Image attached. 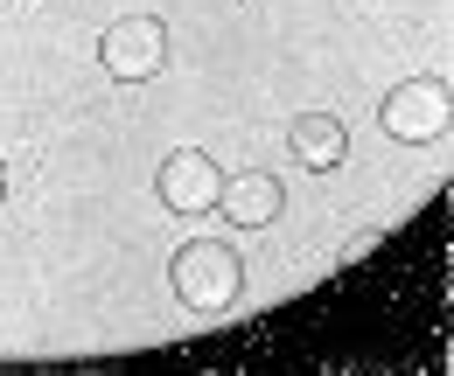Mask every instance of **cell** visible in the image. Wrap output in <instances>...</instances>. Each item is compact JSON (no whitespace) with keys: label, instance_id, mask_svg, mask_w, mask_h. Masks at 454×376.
<instances>
[{"label":"cell","instance_id":"cell-4","mask_svg":"<svg viewBox=\"0 0 454 376\" xmlns=\"http://www.w3.org/2000/svg\"><path fill=\"white\" fill-rule=\"evenodd\" d=\"M217 188H224V167L210 161L203 147H168V161L154 167V196H161L175 216L217 210Z\"/></svg>","mask_w":454,"mask_h":376},{"label":"cell","instance_id":"cell-2","mask_svg":"<svg viewBox=\"0 0 454 376\" xmlns=\"http://www.w3.org/2000/svg\"><path fill=\"white\" fill-rule=\"evenodd\" d=\"M98 63L119 84H147V77L168 70V28L154 14H119L113 28L98 35Z\"/></svg>","mask_w":454,"mask_h":376},{"label":"cell","instance_id":"cell-8","mask_svg":"<svg viewBox=\"0 0 454 376\" xmlns=\"http://www.w3.org/2000/svg\"><path fill=\"white\" fill-rule=\"evenodd\" d=\"M0 203H7V161H0Z\"/></svg>","mask_w":454,"mask_h":376},{"label":"cell","instance_id":"cell-5","mask_svg":"<svg viewBox=\"0 0 454 376\" xmlns=\"http://www.w3.org/2000/svg\"><path fill=\"white\" fill-rule=\"evenodd\" d=\"M280 174H266V167H245V174H224V188H217V210H224V223H238V230H266V223H280Z\"/></svg>","mask_w":454,"mask_h":376},{"label":"cell","instance_id":"cell-6","mask_svg":"<svg viewBox=\"0 0 454 376\" xmlns=\"http://www.w3.org/2000/svg\"><path fill=\"white\" fill-rule=\"evenodd\" d=\"M286 147H294V161L308 167V174H329V167H342V154H349V133H342L336 111H301V119L286 126Z\"/></svg>","mask_w":454,"mask_h":376},{"label":"cell","instance_id":"cell-3","mask_svg":"<svg viewBox=\"0 0 454 376\" xmlns=\"http://www.w3.org/2000/svg\"><path fill=\"white\" fill-rule=\"evenodd\" d=\"M454 119V98L441 77H412V84H398L392 98L378 105V126H385V140L398 147H427V140H441Z\"/></svg>","mask_w":454,"mask_h":376},{"label":"cell","instance_id":"cell-1","mask_svg":"<svg viewBox=\"0 0 454 376\" xmlns=\"http://www.w3.org/2000/svg\"><path fill=\"white\" fill-rule=\"evenodd\" d=\"M168 286L189 314H231L238 293H245V258L217 237H189L168 265Z\"/></svg>","mask_w":454,"mask_h":376},{"label":"cell","instance_id":"cell-7","mask_svg":"<svg viewBox=\"0 0 454 376\" xmlns=\"http://www.w3.org/2000/svg\"><path fill=\"white\" fill-rule=\"evenodd\" d=\"M378 237H385V230H356V237H349V244L336 251V265H364V258L378 251Z\"/></svg>","mask_w":454,"mask_h":376}]
</instances>
